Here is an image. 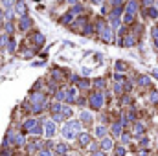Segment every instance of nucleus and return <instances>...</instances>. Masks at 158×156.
<instances>
[{
  "mask_svg": "<svg viewBox=\"0 0 158 156\" xmlns=\"http://www.w3.org/2000/svg\"><path fill=\"white\" fill-rule=\"evenodd\" d=\"M140 85H149V77H142L140 79Z\"/></svg>",
  "mask_w": 158,
  "mask_h": 156,
  "instance_id": "5",
  "label": "nucleus"
},
{
  "mask_svg": "<svg viewBox=\"0 0 158 156\" xmlns=\"http://www.w3.org/2000/svg\"><path fill=\"white\" fill-rule=\"evenodd\" d=\"M101 101H103L101 96H96V97H92V105L96 107V108H99V107H101Z\"/></svg>",
  "mask_w": 158,
  "mask_h": 156,
  "instance_id": "1",
  "label": "nucleus"
},
{
  "mask_svg": "<svg viewBox=\"0 0 158 156\" xmlns=\"http://www.w3.org/2000/svg\"><path fill=\"white\" fill-rule=\"evenodd\" d=\"M134 130H136V134H142V132H143V127H142V125H136Z\"/></svg>",
  "mask_w": 158,
  "mask_h": 156,
  "instance_id": "7",
  "label": "nucleus"
},
{
  "mask_svg": "<svg viewBox=\"0 0 158 156\" xmlns=\"http://www.w3.org/2000/svg\"><path fill=\"white\" fill-rule=\"evenodd\" d=\"M149 17H151V18H156V17H158V15H156V9H149Z\"/></svg>",
  "mask_w": 158,
  "mask_h": 156,
  "instance_id": "4",
  "label": "nucleus"
},
{
  "mask_svg": "<svg viewBox=\"0 0 158 156\" xmlns=\"http://www.w3.org/2000/svg\"><path fill=\"white\" fill-rule=\"evenodd\" d=\"M153 39H154L156 48H158V28H154V29H153Z\"/></svg>",
  "mask_w": 158,
  "mask_h": 156,
  "instance_id": "3",
  "label": "nucleus"
},
{
  "mask_svg": "<svg viewBox=\"0 0 158 156\" xmlns=\"http://www.w3.org/2000/svg\"><path fill=\"white\" fill-rule=\"evenodd\" d=\"M114 134H120V125H114Z\"/></svg>",
  "mask_w": 158,
  "mask_h": 156,
  "instance_id": "10",
  "label": "nucleus"
},
{
  "mask_svg": "<svg viewBox=\"0 0 158 156\" xmlns=\"http://www.w3.org/2000/svg\"><path fill=\"white\" fill-rule=\"evenodd\" d=\"M123 154H125V151H123V149H121V147H120V149H118V151H116V156H123Z\"/></svg>",
  "mask_w": 158,
  "mask_h": 156,
  "instance_id": "8",
  "label": "nucleus"
},
{
  "mask_svg": "<svg viewBox=\"0 0 158 156\" xmlns=\"http://www.w3.org/2000/svg\"><path fill=\"white\" fill-rule=\"evenodd\" d=\"M98 136H103V134H105V127H98Z\"/></svg>",
  "mask_w": 158,
  "mask_h": 156,
  "instance_id": "6",
  "label": "nucleus"
},
{
  "mask_svg": "<svg viewBox=\"0 0 158 156\" xmlns=\"http://www.w3.org/2000/svg\"><path fill=\"white\" fill-rule=\"evenodd\" d=\"M103 149H105V151L112 149V141H110V140H103Z\"/></svg>",
  "mask_w": 158,
  "mask_h": 156,
  "instance_id": "2",
  "label": "nucleus"
},
{
  "mask_svg": "<svg viewBox=\"0 0 158 156\" xmlns=\"http://www.w3.org/2000/svg\"><path fill=\"white\" fill-rule=\"evenodd\" d=\"M151 99H154V101H158V94H156V92H153V94H151Z\"/></svg>",
  "mask_w": 158,
  "mask_h": 156,
  "instance_id": "9",
  "label": "nucleus"
},
{
  "mask_svg": "<svg viewBox=\"0 0 158 156\" xmlns=\"http://www.w3.org/2000/svg\"><path fill=\"white\" fill-rule=\"evenodd\" d=\"M153 75H154V77L158 79V70H154V72H153Z\"/></svg>",
  "mask_w": 158,
  "mask_h": 156,
  "instance_id": "11",
  "label": "nucleus"
}]
</instances>
